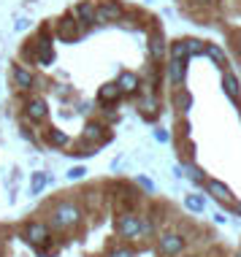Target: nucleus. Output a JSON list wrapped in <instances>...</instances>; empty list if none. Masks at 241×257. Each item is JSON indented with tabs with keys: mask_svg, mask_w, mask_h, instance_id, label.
Wrapping results in <instances>:
<instances>
[{
	"mask_svg": "<svg viewBox=\"0 0 241 257\" xmlns=\"http://www.w3.org/2000/svg\"><path fill=\"white\" fill-rule=\"evenodd\" d=\"M149 54H152V60H160L165 54V41L160 33H155L152 38H149Z\"/></svg>",
	"mask_w": 241,
	"mask_h": 257,
	"instance_id": "nucleus-16",
	"label": "nucleus"
},
{
	"mask_svg": "<svg viewBox=\"0 0 241 257\" xmlns=\"http://www.w3.org/2000/svg\"><path fill=\"white\" fill-rule=\"evenodd\" d=\"M238 257H241V254H238Z\"/></svg>",
	"mask_w": 241,
	"mask_h": 257,
	"instance_id": "nucleus-32",
	"label": "nucleus"
},
{
	"mask_svg": "<svg viewBox=\"0 0 241 257\" xmlns=\"http://www.w3.org/2000/svg\"><path fill=\"white\" fill-rule=\"evenodd\" d=\"M222 84H225V92H228V98H230L233 103H238V81H236V76H233L230 71H225Z\"/></svg>",
	"mask_w": 241,
	"mask_h": 257,
	"instance_id": "nucleus-14",
	"label": "nucleus"
},
{
	"mask_svg": "<svg viewBox=\"0 0 241 257\" xmlns=\"http://www.w3.org/2000/svg\"><path fill=\"white\" fill-rule=\"evenodd\" d=\"M155 138H157L160 144H168L171 136H168V130H165V127H157V130H155Z\"/></svg>",
	"mask_w": 241,
	"mask_h": 257,
	"instance_id": "nucleus-27",
	"label": "nucleus"
},
{
	"mask_svg": "<svg viewBox=\"0 0 241 257\" xmlns=\"http://www.w3.org/2000/svg\"><path fill=\"white\" fill-rule=\"evenodd\" d=\"M206 54H209L211 60H217V62H225V54H222V49L219 46H214V44H206V49H203Z\"/></svg>",
	"mask_w": 241,
	"mask_h": 257,
	"instance_id": "nucleus-23",
	"label": "nucleus"
},
{
	"mask_svg": "<svg viewBox=\"0 0 241 257\" xmlns=\"http://www.w3.org/2000/svg\"><path fill=\"white\" fill-rule=\"evenodd\" d=\"M238 52H241V44H238Z\"/></svg>",
	"mask_w": 241,
	"mask_h": 257,
	"instance_id": "nucleus-31",
	"label": "nucleus"
},
{
	"mask_svg": "<svg viewBox=\"0 0 241 257\" xmlns=\"http://www.w3.org/2000/svg\"><path fill=\"white\" fill-rule=\"evenodd\" d=\"M184 73H187V62H184V60H171L168 62V79H171V84H174V87H182Z\"/></svg>",
	"mask_w": 241,
	"mask_h": 257,
	"instance_id": "nucleus-13",
	"label": "nucleus"
},
{
	"mask_svg": "<svg viewBox=\"0 0 241 257\" xmlns=\"http://www.w3.org/2000/svg\"><path fill=\"white\" fill-rule=\"evenodd\" d=\"M139 184L144 187V190H149V192H155V184H152V182H149V179H147V176H139Z\"/></svg>",
	"mask_w": 241,
	"mask_h": 257,
	"instance_id": "nucleus-29",
	"label": "nucleus"
},
{
	"mask_svg": "<svg viewBox=\"0 0 241 257\" xmlns=\"http://www.w3.org/2000/svg\"><path fill=\"white\" fill-rule=\"evenodd\" d=\"M25 238L30 241L33 246H44L49 241V225L46 222H27L25 225Z\"/></svg>",
	"mask_w": 241,
	"mask_h": 257,
	"instance_id": "nucleus-5",
	"label": "nucleus"
},
{
	"mask_svg": "<svg viewBox=\"0 0 241 257\" xmlns=\"http://www.w3.org/2000/svg\"><path fill=\"white\" fill-rule=\"evenodd\" d=\"M11 81L17 89H22V92H30L33 87H36V73L30 71V68L25 65H14L11 68Z\"/></svg>",
	"mask_w": 241,
	"mask_h": 257,
	"instance_id": "nucleus-6",
	"label": "nucleus"
},
{
	"mask_svg": "<svg viewBox=\"0 0 241 257\" xmlns=\"http://www.w3.org/2000/svg\"><path fill=\"white\" fill-rule=\"evenodd\" d=\"M116 87H119V92L133 95V92H139L141 79H139L136 73H130V71H122V73H119V79H116Z\"/></svg>",
	"mask_w": 241,
	"mask_h": 257,
	"instance_id": "nucleus-10",
	"label": "nucleus"
},
{
	"mask_svg": "<svg viewBox=\"0 0 241 257\" xmlns=\"http://www.w3.org/2000/svg\"><path fill=\"white\" fill-rule=\"evenodd\" d=\"M206 190L211 192V195H214L219 203H228L230 208L236 206V200H233V195H230V190L228 187H225L222 182H217V179H209V182H206Z\"/></svg>",
	"mask_w": 241,
	"mask_h": 257,
	"instance_id": "nucleus-9",
	"label": "nucleus"
},
{
	"mask_svg": "<svg viewBox=\"0 0 241 257\" xmlns=\"http://www.w3.org/2000/svg\"><path fill=\"white\" fill-rule=\"evenodd\" d=\"M111 133H106V127H103L100 122H89L84 127V141H95V144H106Z\"/></svg>",
	"mask_w": 241,
	"mask_h": 257,
	"instance_id": "nucleus-12",
	"label": "nucleus"
},
{
	"mask_svg": "<svg viewBox=\"0 0 241 257\" xmlns=\"http://www.w3.org/2000/svg\"><path fill=\"white\" fill-rule=\"evenodd\" d=\"M184 44H187V54H190V57H192V54H203V49H206L203 41H195V38H184Z\"/></svg>",
	"mask_w": 241,
	"mask_h": 257,
	"instance_id": "nucleus-21",
	"label": "nucleus"
},
{
	"mask_svg": "<svg viewBox=\"0 0 241 257\" xmlns=\"http://www.w3.org/2000/svg\"><path fill=\"white\" fill-rule=\"evenodd\" d=\"M174 100H176V106L182 108V111H187L190 108V95L184 92V89H176V95H174Z\"/></svg>",
	"mask_w": 241,
	"mask_h": 257,
	"instance_id": "nucleus-22",
	"label": "nucleus"
},
{
	"mask_svg": "<svg viewBox=\"0 0 241 257\" xmlns=\"http://www.w3.org/2000/svg\"><path fill=\"white\" fill-rule=\"evenodd\" d=\"M46 114H49V106H46L44 98H27L25 100V116L30 122H44Z\"/></svg>",
	"mask_w": 241,
	"mask_h": 257,
	"instance_id": "nucleus-8",
	"label": "nucleus"
},
{
	"mask_svg": "<svg viewBox=\"0 0 241 257\" xmlns=\"http://www.w3.org/2000/svg\"><path fill=\"white\" fill-rule=\"evenodd\" d=\"M119 87H116V81H114V84H103L100 89H98V98L103 100V103H111V100H116V98H119Z\"/></svg>",
	"mask_w": 241,
	"mask_h": 257,
	"instance_id": "nucleus-17",
	"label": "nucleus"
},
{
	"mask_svg": "<svg viewBox=\"0 0 241 257\" xmlns=\"http://www.w3.org/2000/svg\"><path fill=\"white\" fill-rule=\"evenodd\" d=\"M171 60H184V62L190 60V54H187V44H184V38H182V41H174V44H171Z\"/></svg>",
	"mask_w": 241,
	"mask_h": 257,
	"instance_id": "nucleus-19",
	"label": "nucleus"
},
{
	"mask_svg": "<svg viewBox=\"0 0 241 257\" xmlns=\"http://www.w3.org/2000/svg\"><path fill=\"white\" fill-rule=\"evenodd\" d=\"M122 17H125V9H122V3H116V0H103V3L95 6V22H100V25L119 22Z\"/></svg>",
	"mask_w": 241,
	"mask_h": 257,
	"instance_id": "nucleus-4",
	"label": "nucleus"
},
{
	"mask_svg": "<svg viewBox=\"0 0 241 257\" xmlns=\"http://www.w3.org/2000/svg\"><path fill=\"white\" fill-rule=\"evenodd\" d=\"M73 17L79 19V25H81V27L95 25V6H92V3H87V0H81L76 9H73Z\"/></svg>",
	"mask_w": 241,
	"mask_h": 257,
	"instance_id": "nucleus-11",
	"label": "nucleus"
},
{
	"mask_svg": "<svg viewBox=\"0 0 241 257\" xmlns=\"http://www.w3.org/2000/svg\"><path fill=\"white\" fill-rule=\"evenodd\" d=\"M84 176H87L84 165H73V168L68 171V179H71V182H79V179H84Z\"/></svg>",
	"mask_w": 241,
	"mask_h": 257,
	"instance_id": "nucleus-24",
	"label": "nucleus"
},
{
	"mask_svg": "<svg viewBox=\"0 0 241 257\" xmlns=\"http://www.w3.org/2000/svg\"><path fill=\"white\" fill-rule=\"evenodd\" d=\"M52 182V176L49 173H44V171H36L33 173V184H30V195H41V190H44L46 184Z\"/></svg>",
	"mask_w": 241,
	"mask_h": 257,
	"instance_id": "nucleus-15",
	"label": "nucleus"
},
{
	"mask_svg": "<svg viewBox=\"0 0 241 257\" xmlns=\"http://www.w3.org/2000/svg\"><path fill=\"white\" fill-rule=\"evenodd\" d=\"M184 206H187V211H192V214H201L206 208V198L203 195H187L184 198Z\"/></svg>",
	"mask_w": 241,
	"mask_h": 257,
	"instance_id": "nucleus-18",
	"label": "nucleus"
},
{
	"mask_svg": "<svg viewBox=\"0 0 241 257\" xmlns=\"http://www.w3.org/2000/svg\"><path fill=\"white\" fill-rule=\"evenodd\" d=\"M157 252L165 257H176L184 252V235L182 233H160L157 235Z\"/></svg>",
	"mask_w": 241,
	"mask_h": 257,
	"instance_id": "nucleus-2",
	"label": "nucleus"
},
{
	"mask_svg": "<svg viewBox=\"0 0 241 257\" xmlns=\"http://www.w3.org/2000/svg\"><path fill=\"white\" fill-rule=\"evenodd\" d=\"M141 108H144V114H147V116H149V111L155 114V111H157V100L147 95V98H141Z\"/></svg>",
	"mask_w": 241,
	"mask_h": 257,
	"instance_id": "nucleus-25",
	"label": "nucleus"
},
{
	"mask_svg": "<svg viewBox=\"0 0 241 257\" xmlns=\"http://www.w3.org/2000/svg\"><path fill=\"white\" fill-rule=\"evenodd\" d=\"M233 208H236V211H238V214H241V203H236V206H233Z\"/></svg>",
	"mask_w": 241,
	"mask_h": 257,
	"instance_id": "nucleus-30",
	"label": "nucleus"
},
{
	"mask_svg": "<svg viewBox=\"0 0 241 257\" xmlns=\"http://www.w3.org/2000/svg\"><path fill=\"white\" fill-rule=\"evenodd\" d=\"M116 233L122 235V238H141V217L133 211H125L116 217Z\"/></svg>",
	"mask_w": 241,
	"mask_h": 257,
	"instance_id": "nucleus-3",
	"label": "nucleus"
},
{
	"mask_svg": "<svg viewBox=\"0 0 241 257\" xmlns=\"http://www.w3.org/2000/svg\"><path fill=\"white\" fill-rule=\"evenodd\" d=\"M46 141H49L52 147H65V144H68V136L63 133V130H49V133H46Z\"/></svg>",
	"mask_w": 241,
	"mask_h": 257,
	"instance_id": "nucleus-20",
	"label": "nucleus"
},
{
	"mask_svg": "<svg viewBox=\"0 0 241 257\" xmlns=\"http://www.w3.org/2000/svg\"><path fill=\"white\" fill-rule=\"evenodd\" d=\"M108 257H136V252H133V249L119 246V249H111V252H108Z\"/></svg>",
	"mask_w": 241,
	"mask_h": 257,
	"instance_id": "nucleus-26",
	"label": "nucleus"
},
{
	"mask_svg": "<svg viewBox=\"0 0 241 257\" xmlns=\"http://www.w3.org/2000/svg\"><path fill=\"white\" fill-rule=\"evenodd\" d=\"M190 179H192L195 184H203V173L198 171V168H190Z\"/></svg>",
	"mask_w": 241,
	"mask_h": 257,
	"instance_id": "nucleus-28",
	"label": "nucleus"
},
{
	"mask_svg": "<svg viewBox=\"0 0 241 257\" xmlns=\"http://www.w3.org/2000/svg\"><path fill=\"white\" fill-rule=\"evenodd\" d=\"M49 225L52 227H57V230H71V227H76L79 222H81V208L73 203V200H63V203H57L52 208V214H49Z\"/></svg>",
	"mask_w": 241,
	"mask_h": 257,
	"instance_id": "nucleus-1",
	"label": "nucleus"
},
{
	"mask_svg": "<svg viewBox=\"0 0 241 257\" xmlns=\"http://www.w3.org/2000/svg\"><path fill=\"white\" fill-rule=\"evenodd\" d=\"M57 36L65 38V41H76L81 36V25H79V19L73 17V14H65V17L57 22Z\"/></svg>",
	"mask_w": 241,
	"mask_h": 257,
	"instance_id": "nucleus-7",
	"label": "nucleus"
}]
</instances>
